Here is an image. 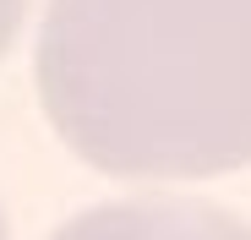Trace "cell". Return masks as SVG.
Segmentation results:
<instances>
[{"mask_svg":"<svg viewBox=\"0 0 251 240\" xmlns=\"http://www.w3.org/2000/svg\"><path fill=\"white\" fill-rule=\"evenodd\" d=\"M33 82L60 142L120 180L251 164V0H50Z\"/></svg>","mask_w":251,"mask_h":240,"instance_id":"1","label":"cell"},{"mask_svg":"<svg viewBox=\"0 0 251 240\" xmlns=\"http://www.w3.org/2000/svg\"><path fill=\"white\" fill-rule=\"evenodd\" d=\"M50 240H251V224L202 196H131L76 213Z\"/></svg>","mask_w":251,"mask_h":240,"instance_id":"2","label":"cell"},{"mask_svg":"<svg viewBox=\"0 0 251 240\" xmlns=\"http://www.w3.org/2000/svg\"><path fill=\"white\" fill-rule=\"evenodd\" d=\"M22 11H27V0H0V55H6V44L17 38V27H22Z\"/></svg>","mask_w":251,"mask_h":240,"instance_id":"3","label":"cell"},{"mask_svg":"<svg viewBox=\"0 0 251 240\" xmlns=\"http://www.w3.org/2000/svg\"><path fill=\"white\" fill-rule=\"evenodd\" d=\"M0 240H11V235H6V213H0Z\"/></svg>","mask_w":251,"mask_h":240,"instance_id":"4","label":"cell"}]
</instances>
